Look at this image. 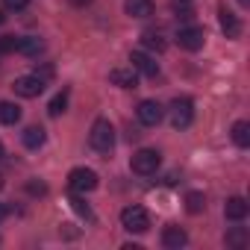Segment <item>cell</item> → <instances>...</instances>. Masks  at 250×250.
Instances as JSON below:
<instances>
[{"instance_id":"cell-1","label":"cell","mask_w":250,"mask_h":250,"mask_svg":"<svg viewBox=\"0 0 250 250\" xmlns=\"http://www.w3.org/2000/svg\"><path fill=\"white\" fill-rule=\"evenodd\" d=\"M88 145L97 150V153H109L115 147V127H112V121L109 118H97L91 124V130H88Z\"/></svg>"},{"instance_id":"cell-2","label":"cell","mask_w":250,"mask_h":250,"mask_svg":"<svg viewBox=\"0 0 250 250\" xmlns=\"http://www.w3.org/2000/svg\"><path fill=\"white\" fill-rule=\"evenodd\" d=\"M159 165H162V156H159L153 147H142V150H136L133 159H130V168H133V174H139V177L156 174Z\"/></svg>"},{"instance_id":"cell-3","label":"cell","mask_w":250,"mask_h":250,"mask_svg":"<svg viewBox=\"0 0 250 250\" xmlns=\"http://www.w3.org/2000/svg\"><path fill=\"white\" fill-rule=\"evenodd\" d=\"M121 227L127 229V232H147L150 227V215L145 206H127V209H121Z\"/></svg>"},{"instance_id":"cell-4","label":"cell","mask_w":250,"mask_h":250,"mask_svg":"<svg viewBox=\"0 0 250 250\" xmlns=\"http://www.w3.org/2000/svg\"><path fill=\"white\" fill-rule=\"evenodd\" d=\"M168 112H171L174 130H186V127H191V121H194V100L191 97H177Z\"/></svg>"},{"instance_id":"cell-5","label":"cell","mask_w":250,"mask_h":250,"mask_svg":"<svg viewBox=\"0 0 250 250\" xmlns=\"http://www.w3.org/2000/svg\"><path fill=\"white\" fill-rule=\"evenodd\" d=\"M68 186H71V191L85 194V191H94V188L100 186V177H97V171H91V168H74V171L68 174Z\"/></svg>"},{"instance_id":"cell-6","label":"cell","mask_w":250,"mask_h":250,"mask_svg":"<svg viewBox=\"0 0 250 250\" xmlns=\"http://www.w3.org/2000/svg\"><path fill=\"white\" fill-rule=\"evenodd\" d=\"M12 88H15V94H18V97L33 100V97H39V94L44 91V80H42L39 74H24V77H15Z\"/></svg>"},{"instance_id":"cell-7","label":"cell","mask_w":250,"mask_h":250,"mask_svg":"<svg viewBox=\"0 0 250 250\" xmlns=\"http://www.w3.org/2000/svg\"><path fill=\"white\" fill-rule=\"evenodd\" d=\"M136 115H139V121L145 124V127H156V124L165 118V109H162L159 100H142L139 109H136Z\"/></svg>"},{"instance_id":"cell-8","label":"cell","mask_w":250,"mask_h":250,"mask_svg":"<svg viewBox=\"0 0 250 250\" xmlns=\"http://www.w3.org/2000/svg\"><path fill=\"white\" fill-rule=\"evenodd\" d=\"M203 42H206V33L200 30V27H183L180 33H177V44L183 47V50H200L203 47Z\"/></svg>"},{"instance_id":"cell-9","label":"cell","mask_w":250,"mask_h":250,"mask_svg":"<svg viewBox=\"0 0 250 250\" xmlns=\"http://www.w3.org/2000/svg\"><path fill=\"white\" fill-rule=\"evenodd\" d=\"M109 83L118 85V88H136L139 85V71L130 65V68H112L109 71Z\"/></svg>"},{"instance_id":"cell-10","label":"cell","mask_w":250,"mask_h":250,"mask_svg":"<svg viewBox=\"0 0 250 250\" xmlns=\"http://www.w3.org/2000/svg\"><path fill=\"white\" fill-rule=\"evenodd\" d=\"M130 62H133V68H136L139 74H145V77H156V74H159V62H156L150 53H145V50H133V53H130Z\"/></svg>"},{"instance_id":"cell-11","label":"cell","mask_w":250,"mask_h":250,"mask_svg":"<svg viewBox=\"0 0 250 250\" xmlns=\"http://www.w3.org/2000/svg\"><path fill=\"white\" fill-rule=\"evenodd\" d=\"M186 244H188V232H186L183 227L168 224V227L162 229V247H168V250H180V247H186Z\"/></svg>"},{"instance_id":"cell-12","label":"cell","mask_w":250,"mask_h":250,"mask_svg":"<svg viewBox=\"0 0 250 250\" xmlns=\"http://www.w3.org/2000/svg\"><path fill=\"white\" fill-rule=\"evenodd\" d=\"M247 212H250V206H247L244 197H229V200L224 203V215H227V221H244Z\"/></svg>"},{"instance_id":"cell-13","label":"cell","mask_w":250,"mask_h":250,"mask_svg":"<svg viewBox=\"0 0 250 250\" xmlns=\"http://www.w3.org/2000/svg\"><path fill=\"white\" fill-rule=\"evenodd\" d=\"M124 12L130 18H150L153 15V0H124Z\"/></svg>"},{"instance_id":"cell-14","label":"cell","mask_w":250,"mask_h":250,"mask_svg":"<svg viewBox=\"0 0 250 250\" xmlns=\"http://www.w3.org/2000/svg\"><path fill=\"white\" fill-rule=\"evenodd\" d=\"M221 30L227 33V39H238V36H241V21H238V15L229 12V9H221Z\"/></svg>"},{"instance_id":"cell-15","label":"cell","mask_w":250,"mask_h":250,"mask_svg":"<svg viewBox=\"0 0 250 250\" xmlns=\"http://www.w3.org/2000/svg\"><path fill=\"white\" fill-rule=\"evenodd\" d=\"M21 121V106L12 103V100H0V124H6V127H12V124Z\"/></svg>"},{"instance_id":"cell-16","label":"cell","mask_w":250,"mask_h":250,"mask_svg":"<svg viewBox=\"0 0 250 250\" xmlns=\"http://www.w3.org/2000/svg\"><path fill=\"white\" fill-rule=\"evenodd\" d=\"M44 130L42 127H27L24 133H21V142H24V147H30V150H39L42 145H44Z\"/></svg>"},{"instance_id":"cell-17","label":"cell","mask_w":250,"mask_h":250,"mask_svg":"<svg viewBox=\"0 0 250 250\" xmlns=\"http://www.w3.org/2000/svg\"><path fill=\"white\" fill-rule=\"evenodd\" d=\"M42 50H44V42L36 39V36H24V39H18V53H24V56H39Z\"/></svg>"},{"instance_id":"cell-18","label":"cell","mask_w":250,"mask_h":250,"mask_svg":"<svg viewBox=\"0 0 250 250\" xmlns=\"http://www.w3.org/2000/svg\"><path fill=\"white\" fill-rule=\"evenodd\" d=\"M232 142H235L238 147H247V145H250V124H247V121H235V124H232Z\"/></svg>"},{"instance_id":"cell-19","label":"cell","mask_w":250,"mask_h":250,"mask_svg":"<svg viewBox=\"0 0 250 250\" xmlns=\"http://www.w3.org/2000/svg\"><path fill=\"white\" fill-rule=\"evenodd\" d=\"M142 42H145V47H150V50H156V53H162V50L168 47L165 36H162V33H153V30H147V33L142 36Z\"/></svg>"},{"instance_id":"cell-20","label":"cell","mask_w":250,"mask_h":250,"mask_svg":"<svg viewBox=\"0 0 250 250\" xmlns=\"http://www.w3.org/2000/svg\"><path fill=\"white\" fill-rule=\"evenodd\" d=\"M186 209H188L191 215H200V212L206 209V197H203V191H188V194H186Z\"/></svg>"},{"instance_id":"cell-21","label":"cell","mask_w":250,"mask_h":250,"mask_svg":"<svg viewBox=\"0 0 250 250\" xmlns=\"http://www.w3.org/2000/svg\"><path fill=\"white\" fill-rule=\"evenodd\" d=\"M68 109V88H62L53 100H50V106H47V112H50V118H59L62 112Z\"/></svg>"},{"instance_id":"cell-22","label":"cell","mask_w":250,"mask_h":250,"mask_svg":"<svg viewBox=\"0 0 250 250\" xmlns=\"http://www.w3.org/2000/svg\"><path fill=\"white\" fill-rule=\"evenodd\" d=\"M247 241H250V235H247L244 227H232V229L227 232V244H229V247H244Z\"/></svg>"},{"instance_id":"cell-23","label":"cell","mask_w":250,"mask_h":250,"mask_svg":"<svg viewBox=\"0 0 250 250\" xmlns=\"http://www.w3.org/2000/svg\"><path fill=\"white\" fill-rule=\"evenodd\" d=\"M18 50V36H0V53Z\"/></svg>"},{"instance_id":"cell-24","label":"cell","mask_w":250,"mask_h":250,"mask_svg":"<svg viewBox=\"0 0 250 250\" xmlns=\"http://www.w3.org/2000/svg\"><path fill=\"white\" fill-rule=\"evenodd\" d=\"M3 6H6V9H12V12H21V9H27V6H30V0H3Z\"/></svg>"},{"instance_id":"cell-25","label":"cell","mask_w":250,"mask_h":250,"mask_svg":"<svg viewBox=\"0 0 250 250\" xmlns=\"http://www.w3.org/2000/svg\"><path fill=\"white\" fill-rule=\"evenodd\" d=\"M27 191H30V194H39V197H42V194H47V186H44V183H36V180H33V183H27Z\"/></svg>"},{"instance_id":"cell-26","label":"cell","mask_w":250,"mask_h":250,"mask_svg":"<svg viewBox=\"0 0 250 250\" xmlns=\"http://www.w3.org/2000/svg\"><path fill=\"white\" fill-rule=\"evenodd\" d=\"M71 203H74V209H77L80 215H85V218L91 215V212H88V206H83V200H71Z\"/></svg>"},{"instance_id":"cell-27","label":"cell","mask_w":250,"mask_h":250,"mask_svg":"<svg viewBox=\"0 0 250 250\" xmlns=\"http://www.w3.org/2000/svg\"><path fill=\"white\" fill-rule=\"evenodd\" d=\"M6 215H9V206H6V203H0V221H3Z\"/></svg>"},{"instance_id":"cell-28","label":"cell","mask_w":250,"mask_h":250,"mask_svg":"<svg viewBox=\"0 0 250 250\" xmlns=\"http://www.w3.org/2000/svg\"><path fill=\"white\" fill-rule=\"evenodd\" d=\"M74 6H85V3H91V0H71Z\"/></svg>"},{"instance_id":"cell-29","label":"cell","mask_w":250,"mask_h":250,"mask_svg":"<svg viewBox=\"0 0 250 250\" xmlns=\"http://www.w3.org/2000/svg\"><path fill=\"white\" fill-rule=\"evenodd\" d=\"M174 3H177V6H186V3H191V0H174Z\"/></svg>"},{"instance_id":"cell-30","label":"cell","mask_w":250,"mask_h":250,"mask_svg":"<svg viewBox=\"0 0 250 250\" xmlns=\"http://www.w3.org/2000/svg\"><path fill=\"white\" fill-rule=\"evenodd\" d=\"M6 156V147H3V142H0V159H3Z\"/></svg>"},{"instance_id":"cell-31","label":"cell","mask_w":250,"mask_h":250,"mask_svg":"<svg viewBox=\"0 0 250 250\" xmlns=\"http://www.w3.org/2000/svg\"><path fill=\"white\" fill-rule=\"evenodd\" d=\"M238 3H241V6H244V9H247V6H250V0H238Z\"/></svg>"},{"instance_id":"cell-32","label":"cell","mask_w":250,"mask_h":250,"mask_svg":"<svg viewBox=\"0 0 250 250\" xmlns=\"http://www.w3.org/2000/svg\"><path fill=\"white\" fill-rule=\"evenodd\" d=\"M3 21H6V15H3V9H0V24H3Z\"/></svg>"},{"instance_id":"cell-33","label":"cell","mask_w":250,"mask_h":250,"mask_svg":"<svg viewBox=\"0 0 250 250\" xmlns=\"http://www.w3.org/2000/svg\"><path fill=\"white\" fill-rule=\"evenodd\" d=\"M3 186H6V183H3V174H0V188H3Z\"/></svg>"}]
</instances>
